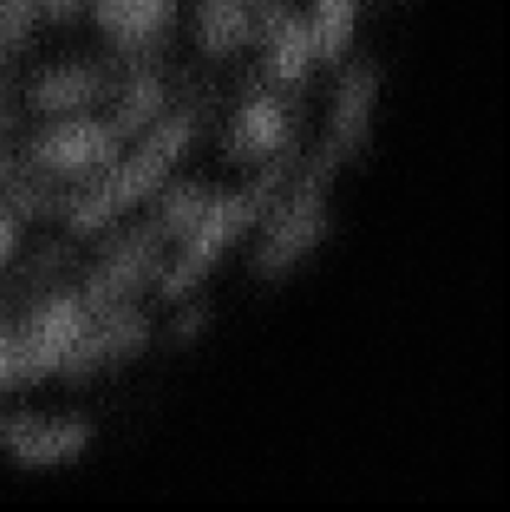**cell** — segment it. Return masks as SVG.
Returning a JSON list of instances; mask_svg holds the SVG:
<instances>
[{
    "instance_id": "1",
    "label": "cell",
    "mask_w": 510,
    "mask_h": 512,
    "mask_svg": "<svg viewBox=\"0 0 510 512\" xmlns=\"http://www.w3.org/2000/svg\"><path fill=\"white\" fill-rule=\"evenodd\" d=\"M195 135V115L178 113L160 123L148 135L133 158L110 170L105 178L68 200L70 228L78 233H95L113 223L118 215L138 205L160 188L173 165L185 155Z\"/></svg>"
},
{
    "instance_id": "2",
    "label": "cell",
    "mask_w": 510,
    "mask_h": 512,
    "mask_svg": "<svg viewBox=\"0 0 510 512\" xmlns=\"http://www.w3.org/2000/svg\"><path fill=\"white\" fill-rule=\"evenodd\" d=\"M288 170V160H275L248 190L238 195H215L208 213L198 223V228L183 240L185 248L173 268L163 278L165 298H180L198 288L210 273L220 255L255 223L260 213H265L278 193L280 183Z\"/></svg>"
},
{
    "instance_id": "3",
    "label": "cell",
    "mask_w": 510,
    "mask_h": 512,
    "mask_svg": "<svg viewBox=\"0 0 510 512\" xmlns=\"http://www.w3.org/2000/svg\"><path fill=\"white\" fill-rule=\"evenodd\" d=\"M93 320V310L83 298L58 295L40 305L15 343V373L18 383H35L40 378L60 373L65 358L75 348Z\"/></svg>"
},
{
    "instance_id": "4",
    "label": "cell",
    "mask_w": 510,
    "mask_h": 512,
    "mask_svg": "<svg viewBox=\"0 0 510 512\" xmlns=\"http://www.w3.org/2000/svg\"><path fill=\"white\" fill-rule=\"evenodd\" d=\"M328 233L323 183L305 175L293 198L273 213L270 228L255 255V270L263 278L290 273L305 255L313 253Z\"/></svg>"
},
{
    "instance_id": "5",
    "label": "cell",
    "mask_w": 510,
    "mask_h": 512,
    "mask_svg": "<svg viewBox=\"0 0 510 512\" xmlns=\"http://www.w3.org/2000/svg\"><path fill=\"white\" fill-rule=\"evenodd\" d=\"M378 88V70L373 65H350L348 73L340 78L338 90H335L328 140L310 163L308 173H305L308 178L325 185L340 165L353 160L363 150L370 135V118H373Z\"/></svg>"
},
{
    "instance_id": "6",
    "label": "cell",
    "mask_w": 510,
    "mask_h": 512,
    "mask_svg": "<svg viewBox=\"0 0 510 512\" xmlns=\"http://www.w3.org/2000/svg\"><path fill=\"white\" fill-rule=\"evenodd\" d=\"M160 243L163 235L155 230V225L138 228L120 238L90 275L83 295L85 305L93 313L130 305V298L138 295L158 273Z\"/></svg>"
},
{
    "instance_id": "7",
    "label": "cell",
    "mask_w": 510,
    "mask_h": 512,
    "mask_svg": "<svg viewBox=\"0 0 510 512\" xmlns=\"http://www.w3.org/2000/svg\"><path fill=\"white\" fill-rule=\"evenodd\" d=\"M150 325L133 305L93 313L88 330L65 358L60 373L68 378H90L100 370L118 368L148 345Z\"/></svg>"
},
{
    "instance_id": "8",
    "label": "cell",
    "mask_w": 510,
    "mask_h": 512,
    "mask_svg": "<svg viewBox=\"0 0 510 512\" xmlns=\"http://www.w3.org/2000/svg\"><path fill=\"white\" fill-rule=\"evenodd\" d=\"M123 140L110 130L108 123L75 118L50 128L35 140L30 158L35 168L50 175H83L100 173L115 163V155Z\"/></svg>"
},
{
    "instance_id": "9",
    "label": "cell",
    "mask_w": 510,
    "mask_h": 512,
    "mask_svg": "<svg viewBox=\"0 0 510 512\" xmlns=\"http://www.w3.org/2000/svg\"><path fill=\"white\" fill-rule=\"evenodd\" d=\"M90 435L80 420H0V448L10 450L28 468H53L75 460L88 448Z\"/></svg>"
},
{
    "instance_id": "10",
    "label": "cell",
    "mask_w": 510,
    "mask_h": 512,
    "mask_svg": "<svg viewBox=\"0 0 510 512\" xmlns=\"http://www.w3.org/2000/svg\"><path fill=\"white\" fill-rule=\"evenodd\" d=\"M175 18V0H95V20L128 55L153 50L168 35Z\"/></svg>"
},
{
    "instance_id": "11",
    "label": "cell",
    "mask_w": 510,
    "mask_h": 512,
    "mask_svg": "<svg viewBox=\"0 0 510 512\" xmlns=\"http://www.w3.org/2000/svg\"><path fill=\"white\" fill-rule=\"evenodd\" d=\"M290 138V120L273 93H255L230 120L228 150L240 160H265L280 155Z\"/></svg>"
},
{
    "instance_id": "12",
    "label": "cell",
    "mask_w": 510,
    "mask_h": 512,
    "mask_svg": "<svg viewBox=\"0 0 510 512\" xmlns=\"http://www.w3.org/2000/svg\"><path fill=\"white\" fill-rule=\"evenodd\" d=\"M108 73L95 65L70 63L48 70L30 90L35 110L48 115H68L93 105L108 90Z\"/></svg>"
},
{
    "instance_id": "13",
    "label": "cell",
    "mask_w": 510,
    "mask_h": 512,
    "mask_svg": "<svg viewBox=\"0 0 510 512\" xmlns=\"http://www.w3.org/2000/svg\"><path fill=\"white\" fill-rule=\"evenodd\" d=\"M258 30V0H200L198 43L208 55H233Z\"/></svg>"
},
{
    "instance_id": "14",
    "label": "cell",
    "mask_w": 510,
    "mask_h": 512,
    "mask_svg": "<svg viewBox=\"0 0 510 512\" xmlns=\"http://www.w3.org/2000/svg\"><path fill=\"white\" fill-rule=\"evenodd\" d=\"M165 108V85L150 70H140V73L130 75L125 83L123 93H120L118 105H115V115L110 120V130L118 135L120 140L130 138V135L140 133L153 120L163 113Z\"/></svg>"
},
{
    "instance_id": "15",
    "label": "cell",
    "mask_w": 510,
    "mask_h": 512,
    "mask_svg": "<svg viewBox=\"0 0 510 512\" xmlns=\"http://www.w3.org/2000/svg\"><path fill=\"white\" fill-rule=\"evenodd\" d=\"M358 20V0H315L308 18L315 60L335 63L348 50Z\"/></svg>"
},
{
    "instance_id": "16",
    "label": "cell",
    "mask_w": 510,
    "mask_h": 512,
    "mask_svg": "<svg viewBox=\"0 0 510 512\" xmlns=\"http://www.w3.org/2000/svg\"><path fill=\"white\" fill-rule=\"evenodd\" d=\"M213 198L215 195L210 190L200 188V185H178V188H173L165 195L163 205L158 210V218L153 223L155 230L163 235V240H185L198 228Z\"/></svg>"
},
{
    "instance_id": "17",
    "label": "cell",
    "mask_w": 510,
    "mask_h": 512,
    "mask_svg": "<svg viewBox=\"0 0 510 512\" xmlns=\"http://www.w3.org/2000/svg\"><path fill=\"white\" fill-rule=\"evenodd\" d=\"M203 328H205V310L190 308L185 310V313L178 318V323H175V338L193 340Z\"/></svg>"
},
{
    "instance_id": "18",
    "label": "cell",
    "mask_w": 510,
    "mask_h": 512,
    "mask_svg": "<svg viewBox=\"0 0 510 512\" xmlns=\"http://www.w3.org/2000/svg\"><path fill=\"white\" fill-rule=\"evenodd\" d=\"M35 5L40 8V13H45L48 18H70L73 13H78L80 5L85 3V0H33Z\"/></svg>"
},
{
    "instance_id": "19",
    "label": "cell",
    "mask_w": 510,
    "mask_h": 512,
    "mask_svg": "<svg viewBox=\"0 0 510 512\" xmlns=\"http://www.w3.org/2000/svg\"><path fill=\"white\" fill-rule=\"evenodd\" d=\"M15 238H18V233H15V220L5 210H0V265L13 253Z\"/></svg>"
}]
</instances>
